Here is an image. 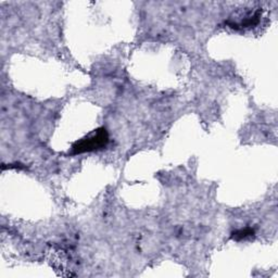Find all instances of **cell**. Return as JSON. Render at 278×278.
Listing matches in <instances>:
<instances>
[{"mask_svg":"<svg viewBox=\"0 0 278 278\" xmlns=\"http://www.w3.org/2000/svg\"><path fill=\"white\" fill-rule=\"evenodd\" d=\"M109 143V135L105 128H99L92 131L89 135L82 138L81 141L73 145V152L74 154H83V152H90L104 148Z\"/></svg>","mask_w":278,"mask_h":278,"instance_id":"1","label":"cell"},{"mask_svg":"<svg viewBox=\"0 0 278 278\" xmlns=\"http://www.w3.org/2000/svg\"><path fill=\"white\" fill-rule=\"evenodd\" d=\"M253 234V230L252 229H244V230H239L237 231V233L235 234V237L236 239H242V238H246L248 236H251Z\"/></svg>","mask_w":278,"mask_h":278,"instance_id":"2","label":"cell"}]
</instances>
